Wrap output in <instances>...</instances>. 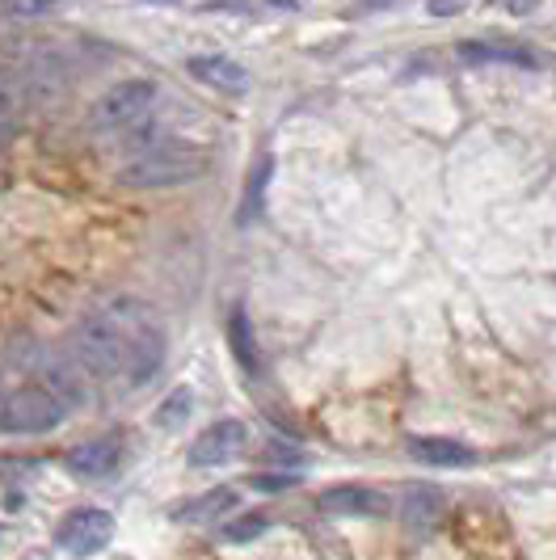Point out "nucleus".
<instances>
[{
	"label": "nucleus",
	"mask_w": 556,
	"mask_h": 560,
	"mask_svg": "<svg viewBox=\"0 0 556 560\" xmlns=\"http://www.w3.org/2000/svg\"><path fill=\"white\" fill-rule=\"evenodd\" d=\"M157 106V81H118L111 84L97 102H93V110H89V131H97V136H118V131H131L139 127L148 110Z\"/></svg>",
	"instance_id": "3"
},
{
	"label": "nucleus",
	"mask_w": 556,
	"mask_h": 560,
	"mask_svg": "<svg viewBox=\"0 0 556 560\" xmlns=\"http://www.w3.org/2000/svg\"><path fill=\"white\" fill-rule=\"evenodd\" d=\"M207 168V152L198 148H186L177 140L152 143L136 152L127 165L118 168V186H131V190H169V186H186L202 177Z\"/></svg>",
	"instance_id": "2"
},
{
	"label": "nucleus",
	"mask_w": 556,
	"mask_h": 560,
	"mask_svg": "<svg viewBox=\"0 0 556 560\" xmlns=\"http://www.w3.org/2000/svg\"><path fill=\"white\" fill-rule=\"evenodd\" d=\"M245 447H250V425L236 418H223V421H216V425H207L195 439L190 464H195V468H223V464H232L236 455H245Z\"/></svg>",
	"instance_id": "6"
},
{
	"label": "nucleus",
	"mask_w": 556,
	"mask_h": 560,
	"mask_svg": "<svg viewBox=\"0 0 556 560\" xmlns=\"http://www.w3.org/2000/svg\"><path fill=\"white\" fill-rule=\"evenodd\" d=\"M266 527H270V518H266L262 510H253V514H241V518L223 523L220 539L223 544H250V539H257V535H266Z\"/></svg>",
	"instance_id": "18"
},
{
	"label": "nucleus",
	"mask_w": 556,
	"mask_h": 560,
	"mask_svg": "<svg viewBox=\"0 0 556 560\" xmlns=\"http://www.w3.org/2000/svg\"><path fill=\"white\" fill-rule=\"evenodd\" d=\"M447 514V498L443 489L435 485H405L401 493V523L409 527L414 535H430Z\"/></svg>",
	"instance_id": "9"
},
{
	"label": "nucleus",
	"mask_w": 556,
	"mask_h": 560,
	"mask_svg": "<svg viewBox=\"0 0 556 560\" xmlns=\"http://www.w3.org/2000/svg\"><path fill=\"white\" fill-rule=\"evenodd\" d=\"M464 63H514V68H540V56L523 43H460L455 47Z\"/></svg>",
	"instance_id": "12"
},
{
	"label": "nucleus",
	"mask_w": 556,
	"mask_h": 560,
	"mask_svg": "<svg viewBox=\"0 0 556 560\" xmlns=\"http://www.w3.org/2000/svg\"><path fill=\"white\" fill-rule=\"evenodd\" d=\"M253 489H262V493H282V489H296V477H275V472H257L250 477Z\"/></svg>",
	"instance_id": "19"
},
{
	"label": "nucleus",
	"mask_w": 556,
	"mask_h": 560,
	"mask_svg": "<svg viewBox=\"0 0 556 560\" xmlns=\"http://www.w3.org/2000/svg\"><path fill=\"white\" fill-rule=\"evenodd\" d=\"M232 502H236V489H232V485H216V489H207L202 498H190V502L177 505L173 518H177V523H211V518L228 514Z\"/></svg>",
	"instance_id": "15"
},
{
	"label": "nucleus",
	"mask_w": 556,
	"mask_h": 560,
	"mask_svg": "<svg viewBox=\"0 0 556 560\" xmlns=\"http://www.w3.org/2000/svg\"><path fill=\"white\" fill-rule=\"evenodd\" d=\"M389 510V498L367 485H334L321 493V514H334V518H384Z\"/></svg>",
	"instance_id": "8"
},
{
	"label": "nucleus",
	"mask_w": 556,
	"mask_h": 560,
	"mask_svg": "<svg viewBox=\"0 0 556 560\" xmlns=\"http://www.w3.org/2000/svg\"><path fill=\"white\" fill-rule=\"evenodd\" d=\"M426 13H430V18H451V13H460V4H430Z\"/></svg>",
	"instance_id": "21"
},
{
	"label": "nucleus",
	"mask_w": 556,
	"mask_h": 560,
	"mask_svg": "<svg viewBox=\"0 0 556 560\" xmlns=\"http://www.w3.org/2000/svg\"><path fill=\"white\" fill-rule=\"evenodd\" d=\"M228 350H232V363L241 366L245 375H262V350H257V334H253L250 308L236 304L228 312Z\"/></svg>",
	"instance_id": "11"
},
{
	"label": "nucleus",
	"mask_w": 556,
	"mask_h": 560,
	"mask_svg": "<svg viewBox=\"0 0 556 560\" xmlns=\"http://www.w3.org/2000/svg\"><path fill=\"white\" fill-rule=\"evenodd\" d=\"M59 548L68 557H97L106 544L114 539V514L97 510V505H81L59 523Z\"/></svg>",
	"instance_id": "5"
},
{
	"label": "nucleus",
	"mask_w": 556,
	"mask_h": 560,
	"mask_svg": "<svg viewBox=\"0 0 556 560\" xmlns=\"http://www.w3.org/2000/svg\"><path fill=\"white\" fill-rule=\"evenodd\" d=\"M190 77L207 89H220V93H245L250 89V72L245 63H236L232 56H195L190 63Z\"/></svg>",
	"instance_id": "10"
},
{
	"label": "nucleus",
	"mask_w": 556,
	"mask_h": 560,
	"mask_svg": "<svg viewBox=\"0 0 556 560\" xmlns=\"http://www.w3.org/2000/svg\"><path fill=\"white\" fill-rule=\"evenodd\" d=\"M72 350L89 375L123 388H143L165 366V320L136 295H114L77 325Z\"/></svg>",
	"instance_id": "1"
},
{
	"label": "nucleus",
	"mask_w": 556,
	"mask_h": 560,
	"mask_svg": "<svg viewBox=\"0 0 556 560\" xmlns=\"http://www.w3.org/2000/svg\"><path fill=\"white\" fill-rule=\"evenodd\" d=\"M4 13H13V18H47L51 4H9Z\"/></svg>",
	"instance_id": "20"
},
{
	"label": "nucleus",
	"mask_w": 556,
	"mask_h": 560,
	"mask_svg": "<svg viewBox=\"0 0 556 560\" xmlns=\"http://www.w3.org/2000/svg\"><path fill=\"white\" fill-rule=\"evenodd\" d=\"M409 451L417 464H430V468H468L476 459V451L455 439H414Z\"/></svg>",
	"instance_id": "13"
},
{
	"label": "nucleus",
	"mask_w": 556,
	"mask_h": 560,
	"mask_svg": "<svg viewBox=\"0 0 556 560\" xmlns=\"http://www.w3.org/2000/svg\"><path fill=\"white\" fill-rule=\"evenodd\" d=\"M30 93H34V84H30L26 72H18V68H0V122H9L13 114L22 110L30 102Z\"/></svg>",
	"instance_id": "16"
},
{
	"label": "nucleus",
	"mask_w": 556,
	"mask_h": 560,
	"mask_svg": "<svg viewBox=\"0 0 556 560\" xmlns=\"http://www.w3.org/2000/svg\"><path fill=\"white\" fill-rule=\"evenodd\" d=\"M190 409H195V393L182 384V388H173V393L165 396V405L152 413V421H157V425H165V430H182L186 418H190Z\"/></svg>",
	"instance_id": "17"
},
{
	"label": "nucleus",
	"mask_w": 556,
	"mask_h": 560,
	"mask_svg": "<svg viewBox=\"0 0 556 560\" xmlns=\"http://www.w3.org/2000/svg\"><path fill=\"white\" fill-rule=\"evenodd\" d=\"M270 177H275V156L270 152H262L250 168V182H245V198H241V207H236V224L250 228L257 215H262V207H266V186H270Z\"/></svg>",
	"instance_id": "14"
},
{
	"label": "nucleus",
	"mask_w": 556,
	"mask_h": 560,
	"mask_svg": "<svg viewBox=\"0 0 556 560\" xmlns=\"http://www.w3.org/2000/svg\"><path fill=\"white\" fill-rule=\"evenodd\" d=\"M123 455H127V447H123L118 434H97V439L77 443V447L68 451L63 455V468L77 480H111L123 468Z\"/></svg>",
	"instance_id": "7"
},
{
	"label": "nucleus",
	"mask_w": 556,
	"mask_h": 560,
	"mask_svg": "<svg viewBox=\"0 0 556 560\" xmlns=\"http://www.w3.org/2000/svg\"><path fill=\"white\" fill-rule=\"evenodd\" d=\"M63 413H68V405L56 393H47L43 384H26L0 400V430L4 434H43V430H56Z\"/></svg>",
	"instance_id": "4"
}]
</instances>
